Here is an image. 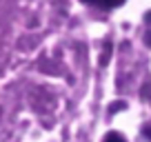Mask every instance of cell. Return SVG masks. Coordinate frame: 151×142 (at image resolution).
<instances>
[{
    "label": "cell",
    "instance_id": "277c9868",
    "mask_svg": "<svg viewBox=\"0 0 151 142\" xmlns=\"http://www.w3.org/2000/svg\"><path fill=\"white\" fill-rule=\"evenodd\" d=\"M145 136H149V138H151V127H147V129H145Z\"/></svg>",
    "mask_w": 151,
    "mask_h": 142
},
{
    "label": "cell",
    "instance_id": "3957f363",
    "mask_svg": "<svg viewBox=\"0 0 151 142\" xmlns=\"http://www.w3.org/2000/svg\"><path fill=\"white\" fill-rule=\"evenodd\" d=\"M85 2H91V5H100V7H102V0H85Z\"/></svg>",
    "mask_w": 151,
    "mask_h": 142
},
{
    "label": "cell",
    "instance_id": "7a4b0ae2",
    "mask_svg": "<svg viewBox=\"0 0 151 142\" xmlns=\"http://www.w3.org/2000/svg\"><path fill=\"white\" fill-rule=\"evenodd\" d=\"M124 0H102V7H120Z\"/></svg>",
    "mask_w": 151,
    "mask_h": 142
},
{
    "label": "cell",
    "instance_id": "6da1fadb",
    "mask_svg": "<svg viewBox=\"0 0 151 142\" xmlns=\"http://www.w3.org/2000/svg\"><path fill=\"white\" fill-rule=\"evenodd\" d=\"M104 142H124V138L120 136V133H109V136L104 138Z\"/></svg>",
    "mask_w": 151,
    "mask_h": 142
}]
</instances>
